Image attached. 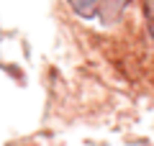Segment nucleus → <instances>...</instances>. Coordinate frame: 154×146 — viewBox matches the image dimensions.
Wrapping results in <instances>:
<instances>
[]
</instances>
